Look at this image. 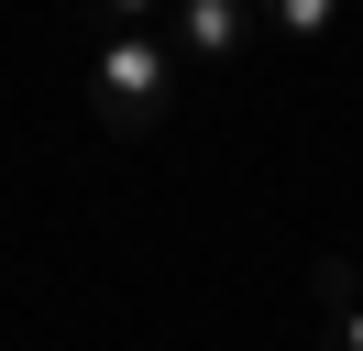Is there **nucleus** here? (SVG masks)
<instances>
[{"instance_id":"f257e3e1","label":"nucleus","mask_w":363,"mask_h":351,"mask_svg":"<svg viewBox=\"0 0 363 351\" xmlns=\"http://www.w3.org/2000/svg\"><path fill=\"white\" fill-rule=\"evenodd\" d=\"M89 110L111 132H155L177 110V44L143 11H89Z\"/></svg>"},{"instance_id":"f03ea898","label":"nucleus","mask_w":363,"mask_h":351,"mask_svg":"<svg viewBox=\"0 0 363 351\" xmlns=\"http://www.w3.org/2000/svg\"><path fill=\"white\" fill-rule=\"evenodd\" d=\"M253 33L242 0H177V22H165V44H177V66H231Z\"/></svg>"},{"instance_id":"7ed1b4c3","label":"nucleus","mask_w":363,"mask_h":351,"mask_svg":"<svg viewBox=\"0 0 363 351\" xmlns=\"http://www.w3.org/2000/svg\"><path fill=\"white\" fill-rule=\"evenodd\" d=\"M308 297H319V318H330V351H363V263L352 253H319L308 263Z\"/></svg>"},{"instance_id":"20e7f679","label":"nucleus","mask_w":363,"mask_h":351,"mask_svg":"<svg viewBox=\"0 0 363 351\" xmlns=\"http://www.w3.org/2000/svg\"><path fill=\"white\" fill-rule=\"evenodd\" d=\"M264 33H275V44H330V33H341V11H330V0H275Z\"/></svg>"}]
</instances>
